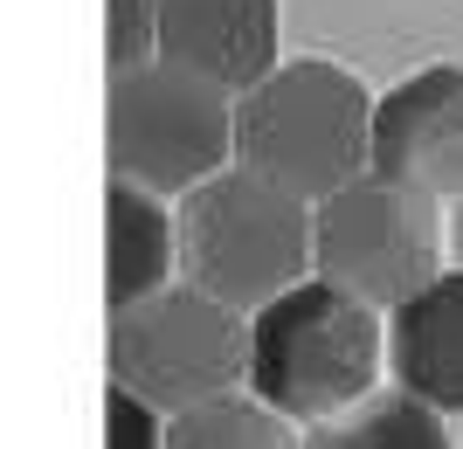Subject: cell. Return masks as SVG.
Masks as SVG:
<instances>
[{
	"label": "cell",
	"mask_w": 463,
	"mask_h": 449,
	"mask_svg": "<svg viewBox=\"0 0 463 449\" xmlns=\"http://www.w3.org/2000/svg\"><path fill=\"white\" fill-rule=\"evenodd\" d=\"M373 104L346 62L290 56L250 98H235V166L298 201H318L373 173Z\"/></svg>",
	"instance_id": "6da1fadb"
},
{
	"label": "cell",
	"mask_w": 463,
	"mask_h": 449,
	"mask_svg": "<svg viewBox=\"0 0 463 449\" xmlns=\"http://www.w3.org/2000/svg\"><path fill=\"white\" fill-rule=\"evenodd\" d=\"M381 360H387L381 312L326 276L290 284L284 297H270L250 318V394L305 429L367 401L381 380Z\"/></svg>",
	"instance_id": "7a4b0ae2"
},
{
	"label": "cell",
	"mask_w": 463,
	"mask_h": 449,
	"mask_svg": "<svg viewBox=\"0 0 463 449\" xmlns=\"http://www.w3.org/2000/svg\"><path fill=\"white\" fill-rule=\"evenodd\" d=\"M180 276L194 291L235 304L242 318H256L290 284L318 276L311 201L270 187L250 166L201 180L194 194H180Z\"/></svg>",
	"instance_id": "3957f363"
},
{
	"label": "cell",
	"mask_w": 463,
	"mask_h": 449,
	"mask_svg": "<svg viewBox=\"0 0 463 449\" xmlns=\"http://www.w3.org/2000/svg\"><path fill=\"white\" fill-rule=\"evenodd\" d=\"M104 166L159 201L194 194L235 166V98L166 56L125 70L104 98Z\"/></svg>",
	"instance_id": "277c9868"
},
{
	"label": "cell",
	"mask_w": 463,
	"mask_h": 449,
	"mask_svg": "<svg viewBox=\"0 0 463 449\" xmlns=\"http://www.w3.org/2000/svg\"><path fill=\"white\" fill-rule=\"evenodd\" d=\"M104 360H111L118 388H132L138 401H153L174 422L201 401L250 388V318L180 276L166 291L111 312Z\"/></svg>",
	"instance_id": "5b68a950"
},
{
	"label": "cell",
	"mask_w": 463,
	"mask_h": 449,
	"mask_svg": "<svg viewBox=\"0 0 463 449\" xmlns=\"http://www.w3.org/2000/svg\"><path fill=\"white\" fill-rule=\"evenodd\" d=\"M318 276L353 291L373 312H402L408 297L443 276V215L436 194L402 187L387 173H360L353 187L311 208Z\"/></svg>",
	"instance_id": "8992f818"
},
{
	"label": "cell",
	"mask_w": 463,
	"mask_h": 449,
	"mask_svg": "<svg viewBox=\"0 0 463 449\" xmlns=\"http://www.w3.org/2000/svg\"><path fill=\"white\" fill-rule=\"evenodd\" d=\"M373 173L463 201V62H429L373 104Z\"/></svg>",
	"instance_id": "52a82bcc"
},
{
	"label": "cell",
	"mask_w": 463,
	"mask_h": 449,
	"mask_svg": "<svg viewBox=\"0 0 463 449\" xmlns=\"http://www.w3.org/2000/svg\"><path fill=\"white\" fill-rule=\"evenodd\" d=\"M159 56L250 98L277 70V0H159Z\"/></svg>",
	"instance_id": "ba28073f"
},
{
	"label": "cell",
	"mask_w": 463,
	"mask_h": 449,
	"mask_svg": "<svg viewBox=\"0 0 463 449\" xmlns=\"http://www.w3.org/2000/svg\"><path fill=\"white\" fill-rule=\"evenodd\" d=\"M387 367L394 388L422 394L429 408L463 415V263L387 312Z\"/></svg>",
	"instance_id": "9c48e42d"
},
{
	"label": "cell",
	"mask_w": 463,
	"mask_h": 449,
	"mask_svg": "<svg viewBox=\"0 0 463 449\" xmlns=\"http://www.w3.org/2000/svg\"><path fill=\"white\" fill-rule=\"evenodd\" d=\"M174 263H180V215H166V201L132 180H111L104 187V297H111V312L166 291Z\"/></svg>",
	"instance_id": "30bf717a"
},
{
	"label": "cell",
	"mask_w": 463,
	"mask_h": 449,
	"mask_svg": "<svg viewBox=\"0 0 463 449\" xmlns=\"http://www.w3.org/2000/svg\"><path fill=\"white\" fill-rule=\"evenodd\" d=\"M305 449H463L449 435V415L429 408L408 388H373L367 401L326 415L305 429Z\"/></svg>",
	"instance_id": "8fae6325"
},
{
	"label": "cell",
	"mask_w": 463,
	"mask_h": 449,
	"mask_svg": "<svg viewBox=\"0 0 463 449\" xmlns=\"http://www.w3.org/2000/svg\"><path fill=\"white\" fill-rule=\"evenodd\" d=\"M166 449H305V435L290 429V415H277L256 394H222L201 408L166 422Z\"/></svg>",
	"instance_id": "7c38bea8"
},
{
	"label": "cell",
	"mask_w": 463,
	"mask_h": 449,
	"mask_svg": "<svg viewBox=\"0 0 463 449\" xmlns=\"http://www.w3.org/2000/svg\"><path fill=\"white\" fill-rule=\"evenodd\" d=\"M104 62L111 77L159 62V0H104Z\"/></svg>",
	"instance_id": "4fadbf2b"
},
{
	"label": "cell",
	"mask_w": 463,
	"mask_h": 449,
	"mask_svg": "<svg viewBox=\"0 0 463 449\" xmlns=\"http://www.w3.org/2000/svg\"><path fill=\"white\" fill-rule=\"evenodd\" d=\"M104 449H166V415L132 388H104Z\"/></svg>",
	"instance_id": "5bb4252c"
},
{
	"label": "cell",
	"mask_w": 463,
	"mask_h": 449,
	"mask_svg": "<svg viewBox=\"0 0 463 449\" xmlns=\"http://www.w3.org/2000/svg\"><path fill=\"white\" fill-rule=\"evenodd\" d=\"M449 249H457V263H463V201H457V215H449Z\"/></svg>",
	"instance_id": "9a60e30c"
},
{
	"label": "cell",
	"mask_w": 463,
	"mask_h": 449,
	"mask_svg": "<svg viewBox=\"0 0 463 449\" xmlns=\"http://www.w3.org/2000/svg\"><path fill=\"white\" fill-rule=\"evenodd\" d=\"M457 443H463V429H457Z\"/></svg>",
	"instance_id": "2e32d148"
}]
</instances>
